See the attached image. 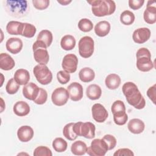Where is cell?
Returning <instances> with one entry per match:
<instances>
[{
	"instance_id": "8fae6325",
	"label": "cell",
	"mask_w": 156,
	"mask_h": 156,
	"mask_svg": "<svg viewBox=\"0 0 156 156\" xmlns=\"http://www.w3.org/2000/svg\"><path fill=\"white\" fill-rule=\"evenodd\" d=\"M69 98L73 101H80L83 98V87L78 82L71 83L67 87Z\"/></svg>"
},
{
	"instance_id": "60d3db41",
	"label": "cell",
	"mask_w": 156,
	"mask_h": 156,
	"mask_svg": "<svg viewBox=\"0 0 156 156\" xmlns=\"http://www.w3.org/2000/svg\"><path fill=\"white\" fill-rule=\"evenodd\" d=\"M127 119H128V116L126 112L120 115H113V121L115 123L119 126H122L125 124L127 121Z\"/></svg>"
},
{
	"instance_id": "83f0119b",
	"label": "cell",
	"mask_w": 156,
	"mask_h": 156,
	"mask_svg": "<svg viewBox=\"0 0 156 156\" xmlns=\"http://www.w3.org/2000/svg\"><path fill=\"white\" fill-rule=\"evenodd\" d=\"M60 45L65 51L72 50L76 46V39L73 35H66L62 38Z\"/></svg>"
},
{
	"instance_id": "8d00e7d4",
	"label": "cell",
	"mask_w": 156,
	"mask_h": 156,
	"mask_svg": "<svg viewBox=\"0 0 156 156\" xmlns=\"http://www.w3.org/2000/svg\"><path fill=\"white\" fill-rule=\"evenodd\" d=\"M33 155L34 156H52V154L48 147L40 146L35 149Z\"/></svg>"
},
{
	"instance_id": "d6a6232c",
	"label": "cell",
	"mask_w": 156,
	"mask_h": 156,
	"mask_svg": "<svg viewBox=\"0 0 156 156\" xmlns=\"http://www.w3.org/2000/svg\"><path fill=\"white\" fill-rule=\"evenodd\" d=\"M111 110L113 115H120L126 112V107L122 101L117 100L113 103Z\"/></svg>"
},
{
	"instance_id": "2e32d148",
	"label": "cell",
	"mask_w": 156,
	"mask_h": 156,
	"mask_svg": "<svg viewBox=\"0 0 156 156\" xmlns=\"http://www.w3.org/2000/svg\"><path fill=\"white\" fill-rule=\"evenodd\" d=\"M136 67L138 70L143 72H147L151 70L154 67L151 57L140 56L136 57Z\"/></svg>"
},
{
	"instance_id": "74e56055",
	"label": "cell",
	"mask_w": 156,
	"mask_h": 156,
	"mask_svg": "<svg viewBox=\"0 0 156 156\" xmlns=\"http://www.w3.org/2000/svg\"><path fill=\"white\" fill-rule=\"evenodd\" d=\"M47 98H48L47 91L44 89L42 88H40V91H39L38 96L33 101L37 104L41 105L44 104L46 102Z\"/></svg>"
},
{
	"instance_id": "30bf717a",
	"label": "cell",
	"mask_w": 156,
	"mask_h": 156,
	"mask_svg": "<svg viewBox=\"0 0 156 156\" xmlns=\"http://www.w3.org/2000/svg\"><path fill=\"white\" fill-rule=\"evenodd\" d=\"M92 116L93 119L98 122H104L108 116V113L105 108L101 104H94L91 108Z\"/></svg>"
},
{
	"instance_id": "836d02e7",
	"label": "cell",
	"mask_w": 156,
	"mask_h": 156,
	"mask_svg": "<svg viewBox=\"0 0 156 156\" xmlns=\"http://www.w3.org/2000/svg\"><path fill=\"white\" fill-rule=\"evenodd\" d=\"M36 31V27L33 24L27 23H24V28L22 36L27 38H32L35 35Z\"/></svg>"
},
{
	"instance_id": "ac0fdd59",
	"label": "cell",
	"mask_w": 156,
	"mask_h": 156,
	"mask_svg": "<svg viewBox=\"0 0 156 156\" xmlns=\"http://www.w3.org/2000/svg\"><path fill=\"white\" fill-rule=\"evenodd\" d=\"M129 130L134 134H139L143 132L145 125L144 122L138 118H133L129 121L127 124Z\"/></svg>"
},
{
	"instance_id": "9a60e30c",
	"label": "cell",
	"mask_w": 156,
	"mask_h": 156,
	"mask_svg": "<svg viewBox=\"0 0 156 156\" xmlns=\"http://www.w3.org/2000/svg\"><path fill=\"white\" fill-rule=\"evenodd\" d=\"M22 40L16 37H12L7 40L5 43V47L7 50L12 54H16L19 53L23 48Z\"/></svg>"
},
{
	"instance_id": "ab89813d",
	"label": "cell",
	"mask_w": 156,
	"mask_h": 156,
	"mask_svg": "<svg viewBox=\"0 0 156 156\" xmlns=\"http://www.w3.org/2000/svg\"><path fill=\"white\" fill-rule=\"evenodd\" d=\"M70 74L64 70L59 71L57 73V78L61 84H66L70 80Z\"/></svg>"
},
{
	"instance_id": "bcb514c9",
	"label": "cell",
	"mask_w": 156,
	"mask_h": 156,
	"mask_svg": "<svg viewBox=\"0 0 156 156\" xmlns=\"http://www.w3.org/2000/svg\"><path fill=\"white\" fill-rule=\"evenodd\" d=\"M140 56H149L151 57L150 51L146 48H141L137 51L136 54V57H138Z\"/></svg>"
},
{
	"instance_id": "d590c367",
	"label": "cell",
	"mask_w": 156,
	"mask_h": 156,
	"mask_svg": "<svg viewBox=\"0 0 156 156\" xmlns=\"http://www.w3.org/2000/svg\"><path fill=\"white\" fill-rule=\"evenodd\" d=\"M20 88V85L15 81L14 78L10 79L7 83L5 90L8 94H14Z\"/></svg>"
},
{
	"instance_id": "e0dca14e",
	"label": "cell",
	"mask_w": 156,
	"mask_h": 156,
	"mask_svg": "<svg viewBox=\"0 0 156 156\" xmlns=\"http://www.w3.org/2000/svg\"><path fill=\"white\" fill-rule=\"evenodd\" d=\"M34 130L29 126H23L17 131V136L21 142L29 141L34 136Z\"/></svg>"
},
{
	"instance_id": "b9f144b4",
	"label": "cell",
	"mask_w": 156,
	"mask_h": 156,
	"mask_svg": "<svg viewBox=\"0 0 156 156\" xmlns=\"http://www.w3.org/2000/svg\"><path fill=\"white\" fill-rule=\"evenodd\" d=\"M33 5L38 10H44L48 8L49 5V0H33Z\"/></svg>"
},
{
	"instance_id": "f35d334b",
	"label": "cell",
	"mask_w": 156,
	"mask_h": 156,
	"mask_svg": "<svg viewBox=\"0 0 156 156\" xmlns=\"http://www.w3.org/2000/svg\"><path fill=\"white\" fill-rule=\"evenodd\" d=\"M102 139L105 142L108 147V150L113 149L116 145V139L113 135L107 134L104 135Z\"/></svg>"
},
{
	"instance_id": "3957f363",
	"label": "cell",
	"mask_w": 156,
	"mask_h": 156,
	"mask_svg": "<svg viewBox=\"0 0 156 156\" xmlns=\"http://www.w3.org/2000/svg\"><path fill=\"white\" fill-rule=\"evenodd\" d=\"M73 129L77 136H82L88 139L93 138L95 136L96 127L92 122L79 121L74 124Z\"/></svg>"
},
{
	"instance_id": "d6986e66",
	"label": "cell",
	"mask_w": 156,
	"mask_h": 156,
	"mask_svg": "<svg viewBox=\"0 0 156 156\" xmlns=\"http://www.w3.org/2000/svg\"><path fill=\"white\" fill-rule=\"evenodd\" d=\"M15 62L13 58L7 53H1L0 55V68L4 71H9L13 68Z\"/></svg>"
},
{
	"instance_id": "6da1fadb",
	"label": "cell",
	"mask_w": 156,
	"mask_h": 156,
	"mask_svg": "<svg viewBox=\"0 0 156 156\" xmlns=\"http://www.w3.org/2000/svg\"><path fill=\"white\" fill-rule=\"evenodd\" d=\"M122 93L127 102L136 109H142L146 105V101L137 86L132 82H126L122 87Z\"/></svg>"
},
{
	"instance_id": "277c9868",
	"label": "cell",
	"mask_w": 156,
	"mask_h": 156,
	"mask_svg": "<svg viewBox=\"0 0 156 156\" xmlns=\"http://www.w3.org/2000/svg\"><path fill=\"white\" fill-rule=\"evenodd\" d=\"M34 57L35 60L39 64L46 65L49 60V55L47 47L44 43L37 40L32 46Z\"/></svg>"
},
{
	"instance_id": "44dd1931",
	"label": "cell",
	"mask_w": 156,
	"mask_h": 156,
	"mask_svg": "<svg viewBox=\"0 0 156 156\" xmlns=\"http://www.w3.org/2000/svg\"><path fill=\"white\" fill-rule=\"evenodd\" d=\"M13 78L20 85H25L30 80V74L25 69H18L15 73Z\"/></svg>"
},
{
	"instance_id": "5bb4252c",
	"label": "cell",
	"mask_w": 156,
	"mask_h": 156,
	"mask_svg": "<svg viewBox=\"0 0 156 156\" xmlns=\"http://www.w3.org/2000/svg\"><path fill=\"white\" fill-rule=\"evenodd\" d=\"M40 88L34 83L29 82L23 88V94L24 98L34 101L38 96Z\"/></svg>"
},
{
	"instance_id": "f1b7e54d",
	"label": "cell",
	"mask_w": 156,
	"mask_h": 156,
	"mask_svg": "<svg viewBox=\"0 0 156 156\" xmlns=\"http://www.w3.org/2000/svg\"><path fill=\"white\" fill-rule=\"evenodd\" d=\"M52 34L51 31L44 29L40 31L37 36V40L41 41L45 44L47 48H48L52 42Z\"/></svg>"
},
{
	"instance_id": "ee69618b",
	"label": "cell",
	"mask_w": 156,
	"mask_h": 156,
	"mask_svg": "<svg viewBox=\"0 0 156 156\" xmlns=\"http://www.w3.org/2000/svg\"><path fill=\"white\" fill-rule=\"evenodd\" d=\"M144 2V0H129V5L133 10H138L143 6Z\"/></svg>"
},
{
	"instance_id": "603a6c76",
	"label": "cell",
	"mask_w": 156,
	"mask_h": 156,
	"mask_svg": "<svg viewBox=\"0 0 156 156\" xmlns=\"http://www.w3.org/2000/svg\"><path fill=\"white\" fill-rule=\"evenodd\" d=\"M110 30V24L107 21H101L98 23L94 27L95 34L101 37L107 35Z\"/></svg>"
},
{
	"instance_id": "7dc6e473",
	"label": "cell",
	"mask_w": 156,
	"mask_h": 156,
	"mask_svg": "<svg viewBox=\"0 0 156 156\" xmlns=\"http://www.w3.org/2000/svg\"><path fill=\"white\" fill-rule=\"evenodd\" d=\"M57 2L60 4H61L63 5H68V4H69L70 2H71V1H68V0H58Z\"/></svg>"
},
{
	"instance_id": "4fadbf2b",
	"label": "cell",
	"mask_w": 156,
	"mask_h": 156,
	"mask_svg": "<svg viewBox=\"0 0 156 156\" xmlns=\"http://www.w3.org/2000/svg\"><path fill=\"white\" fill-rule=\"evenodd\" d=\"M154 1H149L147 7L144 12L143 18L146 23L152 24L156 22V7L155 3L152 5Z\"/></svg>"
},
{
	"instance_id": "ffe728a7",
	"label": "cell",
	"mask_w": 156,
	"mask_h": 156,
	"mask_svg": "<svg viewBox=\"0 0 156 156\" xmlns=\"http://www.w3.org/2000/svg\"><path fill=\"white\" fill-rule=\"evenodd\" d=\"M24 28V23L10 21L6 26V30L10 35H22Z\"/></svg>"
},
{
	"instance_id": "7a4b0ae2",
	"label": "cell",
	"mask_w": 156,
	"mask_h": 156,
	"mask_svg": "<svg viewBox=\"0 0 156 156\" xmlns=\"http://www.w3.org/2000/svg\"><path fill=\"white\" fill-rule=\"evenodd\" d=\"M91 5V10L96 16L102 17L113 13L116 9V4L111 0L87 1Z\"/></svg>"
},
{
	"instance_id": "52a82bcc",
	"label": "cell",
	"mask_w": 156,
	"mask_h": 156,
	"mask_svg": "<svg viewBox=\"0 0 156 156\" xmlns=\"http://www.w3.org/2000/svg\"><path fill=\"white\" fill-rule=\"evenodd\" d=\"M108 151L105 142L102 139L96 138L93 140L90 146L87 147L86 153L91 156H104Z\"/></svg>"
},
{
	"instance_id": "d4e9b609",
	"label": "cell",
	"mask_w": 156,
	"mask_h": 156,
	"mask_svg": "<svg viewBox=\"0 0 156 156\" xmlns=\"http://www.w3.org/2000/svg\"><path fill=\"white\" fill-rule=\"evenodd\" d=\"M87 97L91 100H96L99 99L102 94L101 88L96 84H91L86 90Z\"/></svg>"
},
{
	"instance_id": "4316f807",
	"label": "cell",
	"mask_w": 156,
	"mask_h": 156,
	"mask_svg": "<svg viewBox=\"0 0 156 156\" xmlns=\"http://www.w3.org/2000/svg\"><path fill=\"white\" fill-rule=\"evenodd\" d=\"M79 77L82 82H90L94 79L95 73L91 68L85 67L80 69L79 73Z\"/></svg>"
},
{
	"instance_id": "c3c4849f",
	"label": "cell",
	"mask_w": 156,
	"mask_h": 156,
	"mask_svg": "<svg viewBox=\"0 0 156 156\" xmlns=\"http://www.w3.org/2000/svg\"><path fill=\"white\" fill-rule=\"evenodd\" d=\"M1 101H2V105H1V112L3 111V110H4V107L2 106V104H3V99L1 98Z\"/></svg>"
},
{
	"instance_id": "484cf974",
	"label": "cell",
	"mask_w": 156,
	"mask_h": 156,
	"mask_svg": "<svg viewBox=\"0 0 156 156\" xmlns=\"http://www.w3.org/2000/svg\"><path fill=\"white\" fill-rule=\"evenodd\" d=\"M87 146L86 144L81 141L78 140L74 142L71 146V152L76 155H82L87 152Z\"/></svg>"
},
{
	"instance_id": "7bdbcfd3",
	"label": "cell",
	"mask_w": 156,
	"mask_h": 156,
	"mask_svg": "<svg viewBox=\"0 0 156 156\" xmlns=\"http://www.w3.org/2000/svg\"><path fill=\"white\" fill-rule=\"evenodd\" d=\"M114 156H133L134 154L133 152L128 148H121L118 149L113 154Z\"/></svg>"
},
{
	"instance_id": "7402d4cb",
	"label": "cell",
	"mask_w": 156,
	"mask_h": 156,
	"mask_svg": "<svg viewBox=\"0 0 156 156\" xmlns=\"http://www.w3.org/2000/svg\"><path fill=\"white\" fill-rule=\"evenodd\" d=\"M13 112L18 116H24L30 112V107L29 104L23 101L16 102L13 105Z\"/></svg>"
},
{
	"instance_id": "4dcf8cb0",
	"label": "cell",
	"mask_w": 156,
	"mask_h": 156,
	"mask_svg": "<svg viewBox=\"0 0 156 156\" xmlns=\"http://www.w3.org/2000/svg\"><path fill=\"white\" fill-rule=\"evenodd\" d=\"M135 15L130 10L122 12L120 15V21L124 25H130L135 21Z\"/></svg>"
},
{
	"instance_id": "e575fe53",
	"label": "cell",
	"mask_w": 156,
	"mask_h": 156,
	"mask_svg": "<svg viewBox=\"0 0 156 156\" xmlns=\"http://www.w3.org/2000/svg\"><path fill=\"white\" fill-rule=\"evenodd\" d=\"M78 27L81 31L88 32L93 29V24L90 20L87 18H82L79 21Z\"/></svg>"
},
{
	"instance_id": "cb8c5ba5",
	"label": "cell",
	"mask_w": 156,
	"mask_h": 156,
	"mask_svg": "<svg viewBox=\"0 0 156 156\" xmlns=\"http://www.w3.org/2000/svg\"><path fill=\"white\" fill-rule=\"evenodd\" d=\"M121 78L116 74H108L105 80L106 87L110 90H115L118 88L121 84Z\"/></svg>"
},
{
	"instance_id": "ba28073f",
	"label": "cell",
	"mask_w": 156,
	"mask_h": 156,
	"mask_svg": "<svg viewBox=\"0 0 156 156\" xmlns=\"http://www.w3.org/2000/svg\"><path fill=\"white\" fill-rule=\"evenodd\" d=\"M69 94L66 89L63 87H58L54 90L51 95V99L54 104L57 106L65 105L68 99Z\"/></svg>"
},
{
	"instance_id": "f6af8a7d",
	"label": "cell",
	"mask_w": 156,
	"mask_h": 156,
	"mask_svg": "<svg viewBox=\"0 0 156 156\" xmlns=\"http://www.w3.org/2000/svg\"><path fill=\"white\" fill-rule=\"evenodd\" d=\"M156 92V85L154 84L153 86L149 88V89L147 91V95L149 97V98L152 101V102L155 104V95Z\"/></svg>"
},
{
	"instance_id": "f546056e",
	"label": "cell",
	"mask_w": 156,
	"mask_h": 156,
	"mask_svg": "<svg viewBox=\"0 0 156 156\" xmlns=\"http://www.w3.org/2000/svg\"><path fill=\"white\" fill-rule=\"evenodd\" d=\"M67 142L62 138H56L52 141V147L57 152H63L67 149Z\"/></svg>"
},
{
	"instance_id": "9c48e42d",
	"label": "cell",
	"mask_w": 156,
	"mask_h": 156,
	"mask_svg": "<svg viewBox=\"0 0 156 156\" xmlns=\"http://www.w3.org/2000/svg\"><path fill=\"white\" fill-rule=\"evenodd\" d=\"M78 65V58L73 54H68L64 56L62 66L64 71L68 73H73L77 70Z\"/></svg>"
},
{
	"instance_id": "5b68a950",
	"label": "cell",
	"mask_w": 156,
	"mask_h": 156,
	"mask_svg": "<svg viewBox=\"0 0 156 156\" xmlns=\"http://www.w3.org/2000/svg\"><path fill=\"white\" fill-rule=\"evenodd\" d=\"M33 73L37 81L42 85H48L52 80V74L46 65H36L33 69Z\"/></svg>"
},
{
	"instance_id": "7c38bea8",
	"label": "cell",
	"mask_w": 156,
	"mask_h": 156,
	"mask_svg": "<svg viewBox=\"0 0 156 156\" xmlns=\"http://www.w3.org/2000/svg\"><path fill=\"white\" fill-rule=\"evenodd\" d=\"M151 37V30L147 27H141L136 29L132 35L135 43L143 44L147 41Z\"/></svg>"
},
{
	"instance_id": "1f68e13d",
	"label": "cell",
	"mask_w": 156,
	"mask_h": 156,
	"mask_svg": "<svg viewBox=\"0 0 156 156\" xmlns=\"http://www.w3.org/2000/svg\"><path fill=\"white\" fill-rule=\"evenodd\" d=\"M74 122H70L65 126L63 129V136L68 140L70 141L75 140L77 135L74 133L73 127L74 125Z\"/></svg>"
},
{
	"instance_id": "8992f818",
	"label": "cell",
	"mask_w": 156,
	"mask_h": 156,
	"mask_svg": "<svg viewBox=\"0 0 156 156\" xmlns=\"http://www.w3.org/2000/svg\"><path fill=\"white\" fill-rule=\"evenodd\" d=\"M79 52L83 58H88L94 52V43L93 39L89 36L82 37L79 41Z\"/></svg>"
}]
</instances>
